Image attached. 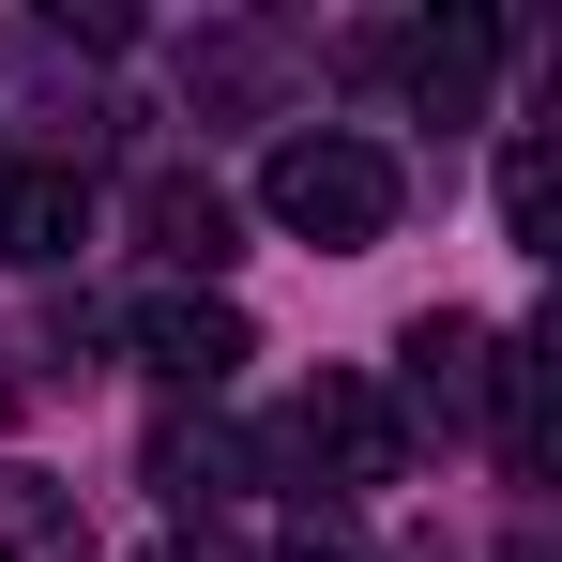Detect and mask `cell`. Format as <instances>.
<instances>
[{"instance_id": "6da1fadb", "label": "cell", "mask_w": 562, "mask_h": 562, "mask_svg": "<svg viewBox=\"0 0 562 562\" xmlns=\"http://www.w3.org/2000/svg\"><path fill=\"white\" fill-rule=\"evenodd\" d=\"M259 213H274L289 244H319V259H366L380 228H395V153L350 137V122H319V137H274V168H259Z\"/></svg>"}, {"instance_id": "7a4b0ae2", "label": "cell", "mask_w": 562, "mask_h": 562, "mask_svg": "<svg viewBox=\"0 0 562 562\" xmlns=\"http://www.w3.org/2000/svg\"><path fill=\"white\" fill-rule=\"evenodd\" d=\"M122 335H137V366L168 380V395H228V380L259 366V335H244V304H228V289H153Z\"/></svg>"}, {"instance_id": "3957f363", "label": "cell", "mask_w": 562, "mask_h": 562, "mask_svg": "<svg viewBox=\"0 0 562 562\" xmlns=\"http://www.w3.org/2000/svg\"><path fill=\"white\" fill-rule=\"evenodd\" d=\"M289 441H304V471H335V486H395V457H411L395 395H380V380H350V366H319V380H304Z\"/></svg>"}, {"instance_id": "277c9868", "label": "cell", "mask_w": 562, "mask_h": 562, "mask_svg": "<svg viewBox=\"0 0 562 562\" xmlns=\"http://www.w3.org/2000/svg\"><path fill=\"white\" fill-rule=\"evenodd\" d=\"M395 380H411V411H426V426H486V395H502V335L441 304V319H411V335H395Z\"/></svg>"}, {"instance_id": "5b68a950", "label": "cell", "mask_w": 562, "mask_h": 562, "mask_svg": "<svg viewBox=\"0 0 562 562\" xmlns=\"http://www.w3.org/2000/svg\"><path fill=\"white\" fill-rule=\"evenodd\" d=\"M77 244H92V183L77 168H0V259L15 274H61Z\"/></svg>"}, {"instance_id": "8992f818", "label": "cell", "mask_w": 562, "mask_h": 562, "mask_svg": "<svg viewBox=\"0 0 562 562\" xmlns=\"http://www.w3.org/2000/svg\"><path fill=\"white\" fill-rule=\"evenodd\" d=\"M380 61L411 77V106H426V122H471V92H486V61H502V31H486V15H441V31H395Z\"/></svg>"}, {"instance_id": "52a82bcc", "label": "cell", "mask_w": 562, "mask_h": 562, "mask_svg": "<svg viewBox=\"0 0 562 562\" xmlns=\"http://www.w3.org/2000/svg\"><path fill=\"white\" fill-rule=\"evenodd\" d=\"M0 562H92V517L61 471H0Z\"/></svg>"}, {"instance_id": "ba28073f", "label": "cell", "mask_w": 562, "mask_h": 562, "mask_svg": "<svg viewBox=\"0 0 562 562\" xmlns=\"http://www.w3.org/2000/svg\"><path fill=\"white\" fill-rule=\"evenodd\" d=\"M137 228H153V244H168L183 274H228V198H213V183H183V168L137 198Z\"/></svg>"}, {"instance_id": "9c48e42d", "label": "cell", "mask_w": 562, "mask_h": 562, "mask_svg": "<svg viewBox=\"0 0 562 562\" xmlns=\"http://www.w3.org/2000/svg\"><path fill=\"white\" fill-rule=\"evenodd\" d=\"M548 213H562V168H548V137H517V153H502V228H517L532 259H548Z\"/></svg>"}, {"instance_id": "30bf717a", "label": "cell", "mask_w": 562, "mask_h": 562, "mask_svg": "<svg viewBox=\"0 0 562 562\" xmlns=\"http://www.w3.org/2000/svg\"><path fill=\"white\" fill-rule=\"evenodd\" d=\"M228 441H198V426H168V441H153V486H168V502H228Z\"/></svg>"}, {"instance_id": "8fae6325", "label": "cell", "mask_w": 562, "mask_h": 562, "mask_svg": "<svg viewBox=\"0 0 562 562\" xmlns=\"http://www.w3.org/2000/svg\"><path fill=\"white\" fill-rule=\"evenodd\" d=\"M153 562H183V548H153Z\"/></svg>"}]
</instances>
